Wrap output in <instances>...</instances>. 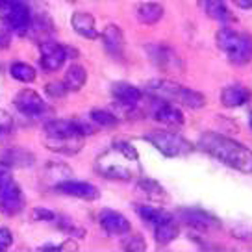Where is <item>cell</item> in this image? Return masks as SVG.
Returning <instances> with one entry per match:
<instances>
[{"label": "cell", "mask_w": 252, "mask_h": 252, "mask_svg": "<svg viewBox=\"0 0 252 252\" xmlns=\"http://www.w3.org/2000/svg\"><path fill=\"white\" fill-rule=\"evenodd\" d=\"M94 130L84 121L74 119H50L43 126V141L48 150L63 156L78 154L86 135H93Z\"/></svg>", "instance_id": "obj_1"}, {"label": "cell", "mask_w": 252, "mask_h": 252, "mask_svg": "<svg viewBox=\"0 0 252 252\" xmlns=\"http://www.w3.org/2000/svg\"><path fill=\"white\" fill-rule=\"evenodd\" d=\"M197 145L206 154H210L212 158L219 159L220 163L232 167L239 173L249 174L252 171V154L243 143L215 132H204Z\"/></svg>", "instance_id": "obj_2"}, {"label": "cell", "mask_w": 252, "mask_h": 252, "mask_svg": "<svg viewBox=\"0 0 252 252\" xmlns=\"http://www.w3.org/2000/svg\"><path fill=\"white\" fill-rule=\"evenodd\" d=\"M96 171L111 180H134L139 174V154L126 141H115L96 158Z\"/></svg>", "instance_id": "obj_3"}, {"label": "cell", "mask_w": 252, "mask_h": 252, "mask_svg": "<svg viewBox=\"0 0 252 252\" xmlns=\"http://www.w3.org/2000/svg\"><path fill=\"white\" fill-rule=\"evenodd\" d=\"M147 93L154 98L180 104L189 110H202L206 106V96L200 91L189 89L173 80H150L147 84Z\"/></svg>", "instance_id": "obj_4"}, {"label": "cell", "mask_w": 252, "mask_h": 252, "mask_svg": "<svg viewBox=\"0 0 252 252\" xmlns=\"http://www.w3.org/2000/svg\"><path fill=\"white\" fill-rule=\"evenodd\" d=\"M215 43H217L219 50H222L228 56V60L234 65H247L251 60L252 43L247 33H239V32L224 26L217 32Z\"/></svg>", "instance_id": "obj_5"}, {"label": "cell", "mask_w": 252, "mask_h": 252, "mask_svg": "<svg viewBox=\"0 0 252 252\" xmlns=\"http://www.w3.org/2000/svg\"><path fill=\"white\" fill-rule=\"evenodd\" d=\"M145 141L154 145L158 152H161L167 158H182L191 154L195 147L193 143H189L186 137L178 132H171V130H150L143 135Z\"/></svg>", "instance_id": "obj_6"}, {"label": "cell", "mask_w": 252, "mask_h": 252, "mask_svg": "<svg viewBox=\"0 0 252 252\" xmlns=\"http://www.w3.org/2000/svg\"><path fill=\"white\" fill-rule=\"evenodd\" d=\"M145 50H147L150 62L154 63L159 71L169 72V74H178L184 71V62L178 56V52L165 43H150L145 47Z\"/></svg>", "instance_id": "obj_7"}, {"label": "cell", "mask_w": 252, "mask_h": 252, "mask_svg": "<svg viewBox=\"0 0 252 252\" xmlns=\"http://www.w3.org/2000/svg\"><path fill=\"white\" fill-rule=\"evenodd\" d=\"M13 104H15L17 111L28 119H41L48 113L45 100L35 91H32V89L19 91L15 94V98H13Z\"/></svg>", "instance_id": "obj_8"}, {"label": "cell", "mask_w": 252, "mask_h": 252, "mask_svg": "<svg viewBox=\"0 0 252 252\" xmlns=\"http://www.w3.org/2000/svg\"><path fill=\"white\" fill-rule=\"evenodd\" d=\"M149 113L154 121L161 123L163 126H182L186 123L184 111L178 106H174L169 100L154 98V96H152V102L149 104Z\"/></svg>", "instance_id": "obj_9"}, {"label": "cell", "mask_w": 252, "mask_h": 252, "mask_svg": "<svg viewBox=\"0 0 252 252\" xmlns=\"http://www.w3.org/2000/svg\"><path fill=\"white\" fill-rule=\"evenodd\" d=\"M39 50H41L39 65L48 72L60 71L63 67V63H65V60L69 58V48L65 47V45H60V43L50 39L43 41L39 45Z\"/></svg>", "instance_id": "obj_10"}, {"label": "cell", "mask_w": 252, "mask_h": 252, "mask_svg": "<svg viewBox=\"0 0 252 252\" xmlns=\"http://www.w3.org/2000/svg\"><path fill=\"white\" fill-rule=\"evenodd\" d=\"M0 210L9 217L19 215L24 210V195L23 189L17 182H8L0 186Z\"/></svg>", "instance_id": "obj_11"}, {"label": "cell", "mask_w": 252, "mask_h": 252, "mask_svg": "<svg viewBox=\"0 0 252 252\" xmlns=\"http://www.w3.org/2000/svg\"><path fill=\"white\" fill-rule=\"evenodd\" d=\"M178 219L184 220L191 228L202 230V232H212V230L220 228L219 219L200 208H182L178 212Z\"/></svg>", "instance_id": "obj_12"}, {"label": "cell", "mask_w": 252, "mask_h": 252, "mask_svg": "<svg viewBox=\"0 0 252 252\" xmlns=\"http://www.w3.org/2000/svg\"><path fill=\"white\" fill-rule=\"evenodd\" d=\"M54 189L62 195H67V197H74V198H82V200H96L100 197V189L89 184V182H80V180H72V178H67V180L56 184Z\"/></svg>", "instance_id": "obj_13"}, {"label": "cell", "mask_w": 252, "mask_h": 252, "mask_svg": "<svg viewBox=\"0 0 252 252\" xmlns=\"http://www.w3.org/2000/svg\"><path fill=\"white\" fill-rule=\"evenodd\" d=\"M111 94L113 100L117 102L121 108H130V106H139L143 98V91L139 87L132 86L128 82H115L111 86Z\"/></svg>", "instance_id": "obj_14"}, {"label": "cell", "mask_w": 252, "mask_h": 252, "mask_svg": "<svg viewBox=\"0 0 252 252\" xmlns=\"http://www.w3.org/2000/svg\"><path fill=\"white\" fill-rule=\"evenodd\" d=\"M98 222L111 236H125L132 228L130 220L126 219L123 213L115 212V210H102L100 215H98Z\"/></svg>", "instance_id": "obj_15"}, {"label": "cell", "mask_w": 252, "mask_h": 252, "mask_svg": "<svg viewBox=\"0 0 252 252\" xmlns=\"http://www.w3.org/2000/svg\"><path fill=\"white\" fill-rule=\"evenodd\" d=\"M102 45L104 50L113 58H123L125 54V33L117 24H108L102 32Z\"/></svg>", "instance_id": "obj_16"}, {"label": "cell", "mask_w": 252, "mask_h": 252, "mask_svg": "<svg viewBox=\"0 0 252 252\" xmlns=\"http://www.w3.org/2000/svg\"><path fill=\"white\" fill-rule=\"evenodd\" d=\"M71 26L72 30L76 32L78 35H82L84 39H94L98 35V30H96V21L91 13L87 11H76L72 13L71 17Z\"/></svg>", "instance_id": "obj_17"}, {"label": "cell", "mask_w": 252, "mask_h": 252, "mask_svg": "<svg viewBox=\"0 0 252 252\" xmlns=\"http://www.w3.org/2000/svg\"><path fill=\"white\" fill-rule=\"evenodd\" d=\"M249 98H251V93L241 84H232L220 91V104L226 108H239L249 102Z\"/></svg>", "instance_id": "obj_18"}, {"label": "cell", "mask_w": 252, "mask_h": 252, "mask_svg": "<svg viewBox=\"0 0 252 252\" xmlns=\"http://www.w3.org/2000/svg\"><path fill=\"white\" fill-rule=\"evenodd\" d=\"M165 15V8L158 2H141L135 6V19L141 24H156Z\"/></svg>", "instance_id": "obj_19"}, {"label": "cell", "mask_w": 252, "mask_h": 252, "mask_svg": "<svg viewBox=\"0 0 252 252\" xmlns=\"http://www.w3.org/2000/svg\"><path fill=\"white\" fill-rule=\"evenodd\" d=\"M154 228V239H156L158 245H169L173 243L174 239L178 237V234H180V224H178V220H176V217H169L167 220H163V222H159V224H156V226H152Z\"/></svg>", "instance_id": "obj_20"}, {"label": "cell", "mask_w": 252, "mask_h": 252, "mask_svg": "<svg viewBox=\"0 0 252 252\" xmlns=\"http://www.w3.org/2000/svg\"><path fill=\"white\" fill-rule=\"evenodd\" d=\"M197 2H198V8L204 11L206 17H210L213 21H219V23H228V21H232L224 0H197Z\"/></svg>", "instance_id": "obj_21"}, {"label": "cell", "mask_w": 252, "mask_h": 252, "mask_svg": "<svg viewBox=\"0 0 252 252\" xmlns=\"http://www.w3.org/2000/svg\"><path fill=\"white\" fill-rule=\"evenodd\" d=\"M2 161H6L11 169H13V167L21 169V167H32L33 165L35 156H33L32 152H28L26 149H23V147H9V149L4 152Z\"/></svg>", "instance_id": "obj_22"}, {"label": "cell", "mask_w": 252, "mask_h": 252, "mask_svg": "<svg viewBox=\"0 0 252 252\" xmlns=\"http://www.w3.org/2000/svg\"><path fill=\"white\" fill-rule=\"evenodd\" d=\"M86 82H87V71L82 65L74 63V65H71V67L67 69V72H65L63 86L67 89V93H76V91H80L82 87L86 86Z\"/></svg>", "instance_id": "obj_23"}, {"label": "cell", "mask_w": 252, "mask_h": 252, "mask_svg": "<svg viewBox=\"0 0 252 252\" xmlns=\"http://www.w3.org/2000/svg\"><path fill=\"white\" fill-rule=\"evenodd\" d=\"M9 74H11V78L13 80L23 82V84H32V82H35V78H37L35 67L30 65V63H24V62L11 63V65H9Z\"/></svg>", "instance_id": "obj_24"}, {"label": "cell", "mask_w": 252, "mask_h": 252, "mask_svg": "<svg viewBox=\"0 0 252 252\" xmlns=\"http://www.w3.org/2000/svg\"><path fill=\"white\" fill-rule=\"evenodd\" d=\"M137 188L139 191H143L150 200H156V202H161V200H165L167 198V193L163 186L156 182L154 178H139L137 180Z\"/></svg>", "instance_id": "obj_25"}, {"label": "cell", "mask_w": 252, "mask_h": 252, "mask_svg": "<svg viewBox=\"0 0 252 252\" xmlns=\"http://www.w3.org/2000/svg\"><path fill=\"white\" fill-rule=\"evenodd\" d=\"M135 212L139 213V217H141L145 222H150L152 226H156L159 222L167 220L169 217H173L169 212L158 210V208H150V206H147V204H135Z\"/></svg>", "instance_id": "obj_26"}, {"label": "cell", "mask_w": 252, "mask_h": 252, "mask_svg": "<svg viewBox=\"0 0 252 252\" xmlns=\"http://www.w3.org/2000/svg\"><path fill=\"white\" fill-rule=\"evenodd\" d=\"M89 119H91V123H94L96 126H102V128H113L119 125V117L115 113H111L110 110H93Z\"/></svg>", "instance_id": "obj_27"}, {"label": "cell", "mask_w": 252, "mask_h": 252, "mask_svg": "<svg viewBox=\"0 0 252 252\" xmlns=\"http://www.w3.org/2000/svg\"><path fill=\"white\" fill-rule=\"evenodd\" d=\"M13 115L9 113V111L2 110L0 108V139H4V137H8L11 132H13Z\"/></svg>", "instance_id": "obj_28"}, {"label": "cell", "mask_w": 252, "mask_h": 252, "mask_svg": "<svg viewBox=\"0 0 252 252\" xmlns=\"http://www.w3.org/2000/svg\"><path fill=\"white\" fill-rule=\"evenodd\" d=\"M125 249L130 252H143L147 249V245H145V239H143L141 234H134L125 241Z\"/></svg>", "instance_id": "obj_29"}, {"label": "cell", "mask_w": 252, "mask_h": 252, "mask_svg": "<svg viewBox=\"0 0 252 252\" xmlns=\"http://www.w3.org/2000/svg\"><path fill=\"white\" fill-rule=\"evenodd\" d=\"M45 93L52 98H63L67 94V89L63 86V82H50L45 86Z\"/></svg>", "instance_id": "obj_30"}, {"label": "cell", "mask_w": 252, "mask_h": 252, "mask_svg": "<svg viewBox=\"0 0 252 252\" xmlns=\"http://www.w3.org/2000/svg\"><path fill=\"white\" fill-rule=\"evenodd\" d=\"M11 37H13V32L9 30V26L2 19H0V50H6L11 45Z\"/></svg>", "instance_id": "obj_31"}, {"label": "cell", "mask_w": 252, "mask_h": 252, "mask_svg": "<svg viewBox=\"0 0 252 252\" xmlns=\"http://www.w3.org/2000/svg\"><path fill=\"white\" fill-rule=\"evenodd\" d=\"M56 215L52 210H48V208H41V206H37V208H33V213H32V219L33 220H56Z\"/></svg>", "instance_id": "obj_32"}, {"label": "cell", "mask_w": 252, "mask_h": 252, "mask_svg": "<svg viewBox=\"0 0 252 252\" xmlns=\"http://www.w3.org/2000/svg\"><path fill=\"white\" fill-rule=\"evenodd\" d=\"M11 180H13V169L6 161L0 159V186H4V184H8Z\"/></svg>", "instance_id": "obj_33"}, {"label": "cell", "mask_w": 252, "mask_h": 252, "mask_svg": "<svg viewBox=\"0 0 252 252\" xmlns=\"http://www.w3.org/2000/svg\"><path fill=\"white\" fill-rule=\"evenodd\" d=\"M13 243V234L9 228H0V251L4 249H9Z\"/></svg>", "instance_id": "obj_34"}, {"label": "cell", "mask_w": 252, "mask_h": 252, "mask_svg": "<svg viewBox=\"0 0 252 252\" xmlns=\"http://www.w3.org/2000/svg\"><path fill=\"white\" fill-rule=\"evenodd\" d=\"M234 4H237L241 9H251L252 0H234Z\"/></svg>", "instance_id": "obj_35"}]
</instances>
